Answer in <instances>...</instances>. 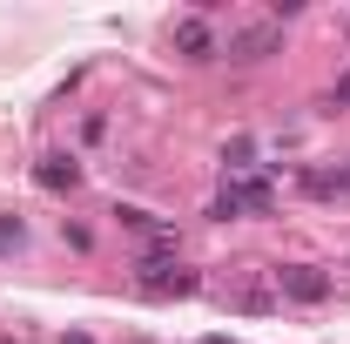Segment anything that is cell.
<instances>
[{
	"mask_svg": "<svg viewBox=\"0 0 350 344\" xmlns=\"http://www.w3.org/2000/svg\"><path fill=\"white\" fill-rule=\"evenodd\" d=\"M34 182L54 189V196H68V189H81V162H75V156H41V162H34Z\"/></svg>",
	"mask_w": 350,
	"mask_h": 344,
	"instance_id": "obj_5",
	"label": "cell"
},
{
	"mask_svg": "<svg viewBox=\"0 0 350 344\" xmlns=\"http://www.w3.org/2000/svg\"><path fill=\"white\" fill-rule=\"evenodd\" d=\"M330 101H344V108H350V68L337 75V95H330Z\"/></svg>",
	"mask_w": 350,
	"mask_h": 344,
	"instance_id": "obj_7",
	"label": "cell"
},
{
	"mask_svg": "<svg viewBox=\"0 0 350 344\" xmlns=\"http://www.w3.org/2000/svg\"><path fill=\"white\" fill-rule=\"evenodd\" d=\"M135 284H142L148 297H196V291H202V277H196V270H182L175 257H162V243L135 257Z\"/></svg>",
	"mask_w": 350,
	"mask_h": 344,
	"instance_id": "obj_1",
	"label": "cell"
},
{
	"mask_svg": "<svg viewBox=\"0 0 350 344\" xmlns=\"http://www.w3.org/2000/svg\"><path fill=\"white\" fill-rule=\"evenodd\" d=\"M61 344H88V338H61Z\"/></svg>",
	"mask_w": 350,
	"mask_h": 344,
	"instance_id": "obj_8",
	"label": "cell"
},
{
	"mask_svg": "<svg viewBox=\"0 0 350 344\" xmlns=\"http://www.w3.org/2000/svg\"><path fill=\"white\" fill-rule=\"evenodd\" d=\"M276 291L297 297V304H323L330 297V277H323L317 263H290V270H276Z\"/></svg>",
	"mask_w": 350,
	"mask_h": 344,
	"instance_id": "obj_2",
	"label": "cell"
},
{
	"mask_svg": "<svg viewBox=\"0 0 350 344\" xmlns=\"http://www.w3.org/2000/svg\"><path fill=\"white\" fill-rule=\"evenodd\" d=\"M169 41L182 47L189 61H216V54H222V47H216V34H209V21H202V14H189V21H175V27H169Z\"/></svg>",
	"mask_w": 350,
	"mask_h": 344,
	"instance_id": "obj_4",
	"label": "cell"
},
{
	"mask_svg": "<svg viewBox=\"0 0 350 344\" xmlns=\"http://www.w3.org/2000/svg\"><path fill=\"white\" fill-rule=\"evenodd\" d=\"M276 47H283V27H276V21L236 27V34H229V61H262V54H276Z\"/></svg>",
	"mask_w": 350,
	"mask_h": 344,
	"instance_id": "obj_3",
	"label": "cell"
},
{
	"mask_svg": "<svg viewBox=\"0 0 350 344\" xmlns=\"http://www.w3.org/2000/svg\"><path fill=\"white\" fill-rule=\"evenodd\" d=\"M209 216H216V223H236V216H250V203H243V189L229 182V189L216 196V210H209Z\"/></svg>",
	"mask_w": 350,
	"mask_h": 344,
	"instance_id": "obj_6",
	"label": "cell"
}]
</instances>
